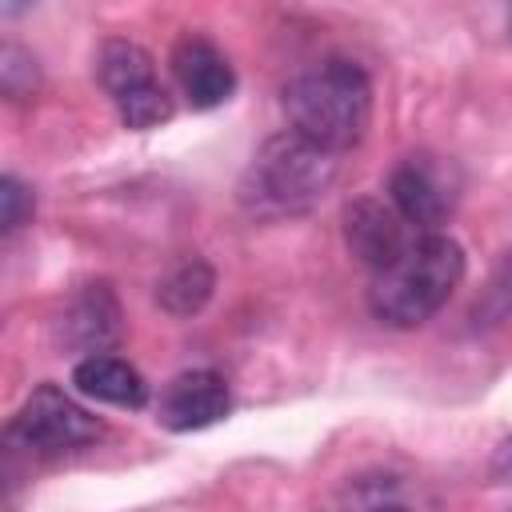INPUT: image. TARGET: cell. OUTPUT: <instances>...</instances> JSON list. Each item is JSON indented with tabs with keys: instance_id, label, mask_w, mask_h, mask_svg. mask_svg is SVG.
Wrapping results in <instances>:
<instances>
[{
	"instance_id": "2",
	"label": "cell",
	"mask_w": 512,
	"mask_h": 512,
	"mask_svg": "<svg viewBox=\"0 0 512 512\" xmlns=\"http://www.w3.org/2000/svg\"><path fill=\"white\" fill-rule=\"evenodd\" d=\"M464 280V248L448 232H416L384 268L372 272L368 308L388 328L432 320Z\"/></svg>"
},
{
	"instance_id": "3",
	"label": "cell",
	"mask_w": 512,
	"mask_h": 512,
	"mask_svg": "<svg viewBox=\"0 0 512 512\" xmlns=\"http://www.w3.org/2000/svg\"><path fill=\"white\" fill-rule=\"evenodd\" d=\"M284 112L308 140L332 152H348L368 132L372 80L356 60L324 56L284 84Z\"/></svg>"
},
{
	"instance_id": "1",
	"label": "cell",
	"mask_w": 512,
	"mask_h": 512,
	"mask_svg": "<svg viewBox=\"0 0 512 512\" xmlns=\"http://www.w3.org/2000/svg\"><path fill=\"white\" fill-rule=\"evenodd\" d=\"M336 172H340V152L288 128L280 136H268L252 152L236 196H240V208L256 220L304 216L336 184Z\"/></svg>"
},
{
	"instance_id": "6",
	"label": "cell",
	"mask_w": 512,
	"mask_h": 512,
	"mask_svg": "<svg viewBox=\"0 0 512 512\" xmlns=\"http://www.w3.org/2000/svg\"><path fill=\"white\" fill-rule=\"evenodd\" d=\"M460 188L464 180L456 164L436 152H408L388 176V200L416 232H436L448 224L460 204Z\"/></svg>"
},
{
	"instance_id": "13",
	"label": "cell",
	"mask_w": 512,
	"mask_h": 512,
	"mask_svg": "<svg viewBox=\"0 0 512 512\" xmlns=\"http://www.w3.org/2000/svg\"><path fill=\"white\" fill-rule=\"evenodd\" d=\"M0 88L8 100L36 96V88H40V68L32 60V52H24L20 44H4V52H0Z\"/></svg>"
},
{
	"instance_id": "15",
	"label": "cell",
	"mask_w": 512,
	"mask_h": 512,
	"mask_svg": "<svg viewBox=\"0 0 512 512\" xmlns=\"http://www.w3.org/2000/svg\"><path fill=\"white\" fill-rule=\"evenodd\" d=\"M32 208H36L32 192H28L16 176H4V180H0V228H4V236L20 232V228L32 220Z\"/></svg>"
},
{
	"instance_id": "4",
	"label": "cell",
	"mask_w": 512,
	"mask_h": 512,
	"mask_svg": "<svg viewBox=\"0 0 512 512\" xmlns=\"http://www.w3.org/2000/svg\"><path fill=\"white\" fill-rule=\"evenodd\" d=\"M104 436V424L76 404L64 388L56 384H40L32 388V396L16 408V416L4 428V448L8 452H24V456H64L76 448H88Z\"/></svg>"
},
{
	"instance_id": "9",
	"label": "cell",
	"mask_w": 512,
	"mask_h": 512,
	"mask_svg": "<svg viewBox=\"0 0 512 512\" xmlns=\"http://www.w3.org/2000/svg\"><path fill=\"white\" fill-rule=\"evenodd\" d=\"M412 236H416V228L392 208V200L356 196L344 204V244L372 272L384 268Z\"/></svg>"
},
{
	"instance_id": "12",
	"label": "cell",
	"mask_w": 512,
	"mask_h": 512,
	"mask_svg": "<svg viewBox=\"0 0 512 512\" xmlns=\"http://www.w3.org/2000/svg\"><path fill=\"white\" fill-rule=\"evenodd\" d=\"M212 288H216L212 264L200 260V256H184V260H176V264L156 280V304H160L168 316H196V312L212 300Z\"/></svg>"
},
{
	"instance_id": "14",
	"label": "cell",
	"mask_w": 512,
	"mask_h": 512,
	"mask_svg": "<svg viewBox=\"0 0 512 512\" xmlns=\"http://www.w3.org/2000/svg\"><path fill=\"white\" fill-rule=\"evenodd\" d=\"M476 320L484 316V324H500L512 316V256L500 264V272L492 276V284L484 288V296L476 300Z\"/></svg>"
},
{
	"instance_id": "17",
	"label": "cell",
	"mask_w": 512,
	"mask_h": 512,
	"mask_svg": "<svg viewBox=\"0 0 512 512\" xmlns=\"http://www.w3.org/2000/svg\"><path fill=\"white\" fill-rule=\"evenodd\" d=\"M28 4H36V0H4V16H20Z\"/></svg>"
},
{
	"instance_id": "8",
	"label": "cell",
	"mask_w": 512,
	"mask_h": 512,
	"mask_svg": "<svg viewBox=\"0 0 512 512\" xmlns=\"http://www.w3.org/2000/svg\"><path fill=\"white\" fill-rule=\"evenodd\" d=\"M168 64H172V76H176L180 96H184L192 108H200V112L228 104L232 92H236V68H232L228 56H224L208 36H200V32H184V36L172 44Z\"/></svg>"
},
{
	"instance_id": "7",
	"label": "cell",
	"mask_w": 512,
	"mask_h": 512,
	"mask_svg": "<svg viewBox=\"0 0 512 512\" xmlns=\"http://www.w3.org/2000/svg\"><path fill=\"white\" fill-rule=\"evenodd\" d=\"M228 412H232L228 380L212 368H188L172 376L156 400V424L168 432H200L220 424Z\"/></svg>"
},
{
	"instance_id": "11",
	"label": "cell",
	"mask_w": 512,
	"mask_h": 512,
	"mask_svg": "<svg viewBox=\"0 0 512 512\" xmlns=\"http://www.w3.org/2000/svg\"><path fill=\"white\" fill-rule=\"evenodd\" d=\"M72 384L80 396L112 404V408L136 412L148 404V380L140 376V368L112 352H84L72 368Z\"/></svg>"
},
{
	"instance_id": "16",
	"label": "cell",
	"mask_w": 512,
	"mask_h": 512,
	"mask_svg": "<svg viewBox=\"0 0 512 512\" xmlns=\"http://www.w3.org/2000/svg\"><path fill=\"white\" fill-rule=\"evenodd\" d=\"M492 476L496 480H512V436L500 440V448L492 452Z\"/></svg>"
},
{
	"instance_id": "5",
	"label": "cell",
	"mask_w": 512,
	"mask_h": 512,
	"mask_svg": "<svg viewBox=\"0 0 512 512\" xmlns=\"http://www.w3.org/2000/svg\"><path fill=\"white\" fill-rule=\"evenodd\" d=\"M92 72H96V84L112 100L124 128L148 132V128H160L164 120H172V96L160 84L156 64L140 44L116 40V36L104 40L96 48Z\"/></svg>"
},
{
	"instance_id": "18",
	"label": "cell",
	"mask_w": 512,
	"mask_h": 512,
	"mask_svg": "<svg viewBox=\"0 0 512 512\" xmlns=\"http://www.w3.org/2000/svg\"><path fill=\"white\" fill-rule=\"evenodd\" d=\"M508 36H512V16H508Z\"/></svg>"
},
{
	"instance_id": "10",
	"label": "cell",
	"mask_w": 512,
	"mask_h": 512,
	"mask_svg": "<svg viewBox=\"0 0 512 512\" xmlns=\"http://www.w3.org/2000/svg\"><path fill=\"white\" fill-rule=\"evenodd\" d=\"M120 336V304L116 292L100 284H84L60 316V340L76 352H108V344Z\"/></svg>"
}]
</instances>
